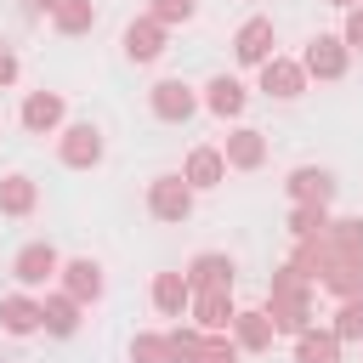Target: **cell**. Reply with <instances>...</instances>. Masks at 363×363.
<instances>
[{"label":"cell","mask_w":363,"mask_h":363,"mask_svg":"<svg viewBox=\"0 0 363 363\" xmlns=\"http://www.w3.org/2000/svg\"><path fill=\"white\" fill-rule=\"evenodd\" d=\"M142 204H147V216H153V221H164V227H182V221L193 216L199 193L187 187V176H182V170H159V176L147 182Z\"/></svg>","instance_id":"obj_1"},{"label":"cell","mask_w":363,"mask_h":363,"mask_svg":"<svg viewBox=\"0 0 363 363\" xmlns=\"http://www.w3.org/2000/svg\"><path fill=\"white\" fill-rule=\"evenodd\" d=\"M102 153H108V136H102L96 119H68L57 130V164L62 170H96Z\"/></svg>","instance_id":"obj_2"},{"label":"cell","mask_w":363,"mask_h":363,"mask_svg":"<svg viewBox=\"0 0 363 363\" xmlns=\"http://www.w3.org/2000/svg\"><path fill=\"white\" fill-rule=\"evenodd\" d=\"M199 108H204L199 85H187V79H176V74H164V79L147 85V113H153L159 125H187Z\"/></svg>","instance_id":"obj_3"},{"label":"cell","mask_w":363,"mask_h":363,"mask_svg":"<svg viewBox=\"0 0 363 363\" xmlns=\"http://www.w3.org/2000/svg\"><path fill=\"white\" fill-rule=\"evenodd\" d=\"M62 250L57 244H45V238H28L17 255H11V278H17V289H28V295H40L45 284H57V272H62Z\"/></svg>","instance_id":"obj_4"},{"label":"cell","mask_w":363,"mask_h":363,"mask_svg":"<svg viewBox=\"0 0 363 363\" xmlns=\"http://www.w3.org/2000/svg\"><path fill=\"white\" fill-rule=\"evenodd\" d=\"M164 45H170V28H164L159 17H147V11L119 28V51H125V62H136V68H153V62L164 57Z\"/></svg>","instance_id":"obj_5"},{"label":"cell","mask_w":363,"mask_h":363,"mask_svg":"<svg viewBox=\"0 0 363 363\" xmlns=\"http://www.w3.org/2000/svg\"><path fill=\"white\" fill-rule=\"evenodd\" d=\"M301 68H306V79L335 85V79H346V68H352V45H346L340 34H312V40L301 45Z\"/></svg>","instance_id":"obj_6"},{"label":"cell","mask_w":363,"mask_h":363,"mask_svg":"<svg viewBox=\"0 0 363 363\" xmlns=\"http://www.w3.org/2000/svg\"><path fill=\"white\" fill-rule=\"evenodd\" d=\"M278 28H272V17L267 11H255V17H244L238 28H233V62L238 68H261V62H272L278 51Z\"/></svg>","instance_id":"obj_7"},{"label":"cell","mask_w":363,"mask_h":363,"mask_svg":"<svg viewBox=\"0 0 363 363\" xmlns=\"http://www.w3.org/2000/svg\"><path fill=\"white\" fill-rule=\"evenodd\" d=\"M17 125L28 130V136H57L62 125H68V96L62 91H28L23 102H17Z\"/></svg>","instance_id":"obj_8"},{"label":"cell","mask_w":363,"mask_h":363,"mask_svg":"<svg viewBox=\"0 0 363 363\" xmlns=\"http://www.w3.org/2000/svg\"><path fill=\"white\" fill-rule=\"evenodd\" d=\"M284 193H289V204H323V210H335L340 182H335L329 164H295V170L284 176Z\"/></svg>","instance_id":"obj_9"},{"label":"cell","mask_w":363,"mask_h":363,"mask_svg":"<svg viewBox=\"0 0 363 363\" xmlns=\"http://www.w3.org/2000/svg\"><path fill=\"white\" fill-rule=\"evenodd\" d=\"M57 289H68L79 306H96V301L108 295V272H102L96 255H68L62 272H57Z\"/></svg>","instance_id":"obj_10"},{"label":"cell","mask_w":363,"mask_h":363,"mask_svg":"<svg viewBox=\"0 0 363 363\" xmlns=\"http://www.w3.org/2000/svg\"><path fill=\"white\" fill-rule=\"evenodd\" d=\"M199 96H204V113H216V119H227V125H238L244 108H250V85H244L238 74H210V79L199 85Z\"/></svg>","instance_id":"obj_11"},{"label":"cell","mask_w":363,"mask_h":363,"mask_svg":"<svg viewBox=\"0 0 363 363\" xmlns=\"http://www.w3.org/2000/svg\"><path fill=\"white\" fill-rule=\"evenodd\" d=\"M147 301H153V312H159V318L182 323V318L193 312V284H187V272H182V267H164V272H153V284H147Z\"/></svg>","instance_id":"obj_12"},{"label":"cell","mask_w":363,"mask_h":363,"mask_svg":"<svg viewBox=\"0 0 363 363\" xmlns=\"http://www.w3.org/2000/svg\"><path fill=\"white\" fill-rule=\"evenodd\" d=\"M255 79H261V96H272V102H295V96H306V68H301V57H272V62H261L255 68Z\"/></svg>","instance_id":"obj_13"},{"label":"cell","mask_w":363,"mask_h":363,"mask_svg":"<svg viewBox=\"0 0 363 363\" xmlns=\"http://www.w3.org/2000/svg\"><path fill=\"white\" fill-rule=\"evenodd\" d=\"M40 306H45V323H40V335H45V340H74V335H79L85 306H79L68 289H57V284H51V289L40 295Z\"/></svg>","instance_id":"obj_14"},{"label":"cell","mask_w":363,"mask_h":363,"mask_svg":"<svg viewBox=\"0 0 363 363\" xmlns=\"http://www.w3.org/2000/svg\"><path fill=\"white\" fill-rule=\"evenodd\" d=\"M187 284L193 289H233L238 284V261L227 255V250H199V255H187Z\"/></svg>","instance_id":"obj_15"},{"label":"cell","mask_w":363,"mask_h":363,"mask_svg":"<svg viewBox=\"0 0 363 363\" xmlns=\"http://www.w3.org/2000/svg\"><path fill=\"white\" fill-rule=\"evenodd\" d=\"M40 323H45V306H40V295H28V289H11V295H0V329H6L11 340H28V335H40Z\"/></svg>","instance_id":"obj_16"},{"label":"cell","mask_w":363,"mask_h":363,"mask_svg":"<svg viewBox=\"0 0 363 363\" xmlns=\"http://www.w3.org/2000/svg\"><path fill=\"white\" fill-rule=\"evenodd\" d=\"M182 176H187V187H193V193H210V187H221V182H227V153H221L216 142H199V147H187Z\"/></svg>","instance_id":"obj_17"},{"label":"cell","mask_w":363,"mask_h":363,"mask_svg":"<svg viewBox=\"0 0 363 363\" xmlns=\"http://www.w3.org/2000/svg\"><path fill=\"white\" fill-rule=\"evenodd\" d=\"M204 335H227L233 329V318H238V301H233V289H193V312H187Z\"/></svg>","instance_id":"obj_18"},{"label":"cell","mask_w":363,"mask_h":363,"mask_svg":"<svg viewBox=\"0 0 363 363\" xmlns=\"http://www.w3.org/2000/svg\"><path fill=\"white\" fill-rule=\"evenodd\" d=\"M221 153H227V170L255 176V170L267 164V136H261L255 125H233V130H227V142H221Z\"/></svg>","instance_id":"obj_19"},{"label":"cell","mask_w":363,"mask_h":363,"mask_svg":"<svg viewBox=\"0 0 363 363\" xmlns=\"http://www.w3.org/2000/svg\"><path fill=\"white\" fill-rule=\"evenodd\" d=\"M233 340H238V352L250 357V352H272V340H278V329H272V312L267 306H238V318H233V329H227Z\"/></svg>","instance_id":"obj_20"},{"label":"cell","mask_w":363,"mask_h":363,"mask_svg":"<svg viewBox=\"0 0 363 363\" xmlns=\"http://www.w3.org/2000/svg\"><path fill=\"white\" fill-rule=\"evenodd\" d=\"M34 210H40V182H34V176H23V170L0 176V216L23 221V216H34Z\"/></svg>","instance_id":"obj_21"},{"label":"cell","mask_w":363,"mask_h":363,"mask_svg":"<svg viewBox=\"0 0 363 363\" xmlns=\"http://www.w3.org/2000/svg\"><path fill=\"white\" fill-rule=\"evenodd\" d=\"M45 23H51L62 40H79V34H91V28H96V0H57Z\"/></svg>","instance_id":"obj_22"},{"label":"cell","mask_w":363,"mask_h":363,"mask_svg":"<svg viewBox=\"0 0 363 363\" xmlns=\"http://www.w3.org/2000/svg\"><path fill=\"white\" fill-rule=\"evenodd\" d=\"M289 346H295V363H340V352H346V346H340V335H335L329 323H323V329L312 323V329H306V335H295Z\"/></svg>","instance_id":"obj_23"},{"label":"cell","mask_w":363,"mask_h":363,"mask_svg":"<svg viewBox=\"0 0 363 363\" xmlns=\"http://www.w3.org/2000/svg\"><path fill=\"white\" fill-rule=\"evenodd\" d=\"M289 267H295L301 278H312V284H323V272L335 267V250H329V238H301V244L289 250Z\"/></svg>","instance_id":"obj_24"},{"label":"cell","mask_w":363,"mask_h":363,"mask_svg":"<svg viewBox=\"0 0 363 363\" xmlns=\"http://www.w3.org/2000/svg\"><path fill=\"white\" fill-rule=\"evenodd\" d=\"M323 238H329L335 261H363V216H335Z\"/></svg>","instance_id":"obj_25"},{"label":"cell","mask_w":363,"mask_h":363,"mask_svg":"<svg viewBox=\"0 0 363 363\" xmlns=\"http://www.w3.org/2000/svg\"><path fill=\"white\" fill-rule=\"evenodd\" d=\"M329 221H335V210H323V204H289V216H284V227H289L295 244L301 238H323Z\"/></svg>","instance_id":"obj_26"},{"label":"cell","mask_w":363,"mask_h":363,"mask_svg":"<svg viewBox=\"0 0 363 363\" xmlns=\"http://www.w3.org/2000/svg\"><path fill=\"white\" fill-rule=\"evenodd\" d=\"M318 289H323L329 301H357V295H363V261H335Z\"/></svg>","instance_id":"obj_27"},{"label":"cell","mask_w":363,"mask_h":363,"mask_svg":"<svg viewBox=\"0 0 363 363\" xmlns=\"http://www.w3.org/2000/svg\"><path fill=\"white\" fill-rule=\"evenodd\" d=\"M261 306L272 312V329H278V335H289V340L312 329V301H261Z\"/></svg>","instance_id":"obj_28"},{"label":"cell","mask_w":363,"mask_h":363,"mask_svg":"<svg viewBox=\"0 0 363 363\" xmlns=\"http://www.w3.org/2000/svg\"><path fill=\"white\" fill-rule=\"evenodd\" d=\"M164 335H170V363H199V352H204V329H199L193 318L170 323Z\"/></svg>","instance_id":"obj_29"},{"label":"cell","mask_w":363,"mask_h":363,"mask_svg":"<svg viewBox=\"0 0 363 363\" xmlns=\"http://www.w3.org/2000/svg\"><path fill=\"white\" fill-rule=\"evenodd\" d=\"M130 363H170V335L164 329H136L130 335Z\"/></svg>","instance_id":"obj_30"},{"label":"cell","mask_w":363,"mask_h":363,"mask_svg":"<svg viewBox=\"0 0 363 363\" xmlns=\"http://www.w3.org/2000/svg\"><path fill=\"white\" fill-rule=\"evenodd\" d=\"M329 329L340 335V346H346V340H363V295H357V301H335Z\"/></svg>","instance_id":"obj_31"},{"label":"cell","mask_w":363,"mask_h":363,"mask_svg":"<svg viewBox=\"0 0 363 363\" xmlns=\"http://www.w3.org/2000/svg\"><path fill=\"white\" fill-rule=\"evenodd\" d=\"M147 17H159L164 28H182L199 17V0H147Z\"/></svg>","instance_id":"obj_32"},{"label":"cell","mask_w":363,"mask_h":363,"mask_svg":"<svg viewBox=\"0 0 363 363\" xmlns=\"http://www.w3.org/2000/svg\"><path fill=\"white\" fill-rule=\"evenodd\" d=\"M244 352H238V340L233 335H204V352H199V363H238Z\"/></svg>","instance_id":"obj_33"},{"label":"cell","mask_w":363,"mask_h":363,"mask_svg":"<svg viewBox=\"0 0 363 363\" xmlns=\"http://www.w3.org/2000/svg\"><path fill=\"white\" fill-rule=\"evenodd\" d=\"M340 40H346L352 51H363V6H352V11L340 17Z\"/></svg>","instance_id":"obj_34"},{"label":"cell","mask_w":363,"mask_h":363,"mask_svg":"<svg viewBox=\"0 0 363 363\" xmlns=\"http://www.w3.org/2000/svg\"><path fill=\"white\" fill-rule=\"evenodd\" d=\"M17 74H23L17 51H11V45H0V91H11V85H17Z\"/></svg>","instance_id":"obj_35"},{"label":"cell","mask_w":363,"mask_h":363,"mask_svg":"<svg viewBox=\"0 0 363 363\" xmlns=\"http://www.w3.org/2000/svg\"><path fill=\"white\" fill-rule=\"evenodd\" d=\"M57 0H23V17H51Z\"/></svg>","instance_id":"obj_36"},{"label":"cell","mask_w":363,"mask_h":363,"mask_svg":"<svg viewBox=\"0 0 363 363\" xmlns=\"http://www.w3.org/2000/svg\"><path fill=\"white\" fill-rule=\"evenodd\" d=\"M329 6H335V11H352V6H363V0H329Z\"/></svg>","instance_id":"obj_37"}]
</instances>
